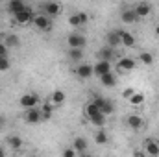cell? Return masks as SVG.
Segmentation results:
<instances>
[{
	"instance_id": "6da1fadb",
	"label": "cell",
	"mask_w": 159,
	"mask_h": 157,
	"mask_svg": "<svg viewBox=\"0 0 159 157\" xmlns=\"http://www.w3.org/2000/svg\"><path fill=\"white\" fill-rule=\"evenodd\" d=\"M19 104H20V107L22 109H34V107H39L41 104V98L39 94H35V92H26V94H22L20 98H19Z\"/></svg>"
},
{
	"instance_id": "7a4b0ae2",
	"label": "cell",
	"mask_w": 159,
	"mask_h": 157,
	"mask_svg": "<svg viewBox=\"0 0 159 157\" xmlns=\"http://www.w3.org/2000/svg\"><path fill=\"white\" fill-rule=\"evenodd\" d=\"M34 11H32V7H28L26 6V9H22L20 13H17V15H13V20H15V24L17 26H28V24H32L34 22Z\"/></svg>"
},
{
	"instance_id": "3957f363",
	"label": "cell",
	"mask_w": 159,
	"mask_h": 157,
	"mask_svg": "<svg viewBox=\"0 0 159 157\" xmlns=\"http://www.w3.org/2000/svg\"><path fill=\"white\" fill-rule=\"evenodd\" d=\"M37 30L41 32H50L52 30V19L50 17H46V15H43V13H37V15H34V22H32Z\"/></svg>"
},
{
	"instance_id": "277c9868",
	"label": "cell",
	"mask_w": 159,
	"mask_h": 157,
	"mask_svg": "<svg viewBox=\"0 0 159 157\" xmlns=\"http://www.w3.org/2000/svg\"><path fill=\"white\" fill-rule=\"evenodd\" d=\"M143 150L148 157H159V144H157V139L154 137H148L143 141Z\"/></svg>"
},
{
	"instance_id": "5b68a950",
	"label": "cell",
	"mask_w": 159,
	"mask_h": 157,
	"mask_svg": "<svg viewBox=\"0 0 159 157\" xmlns=\"http://www.w3.org/2000/svg\"><path fill=\"white\" fill-rule=\"evenodd\" d=\"M61 9H63V6L59 2H46V4H43V15H46L50 19L61 15Z\"/></svg>"
},
{
	"instance_id": "8992f818",
	"label": "cell",
	"mask_w": 159,
	"mask_h": 157,
	"mask_svg": "<svg viewBox=\"0 0 159 157\" xmlns=\"http://www.w3.org/2000/svg\"><path fill=\"white\" fill-rule=\"evenodd\" d=\"M126 126L129 129H133V131H139V129L144 128V118L141 115H137V113H131V115L126 117Z\"/></svg>"
},
{
	"instance_id": "52a82bcc",
	"label": "cell",
	"mask_w": 159,
	"mask_h": 157,
	"mask_svg": "<svg viewBox=\"0 0 159 157\" xmlns=\"http://www.w3.org/2000/svg\"><path fill=\"white\" fill-rule=\"evenodd\" d=\"M67 44H69V48H81L83 50V46L87 44V39H85V35H81L78 32H72L67 37Z\"/></svg>"
},
{
	"instance_id": "ba28073f",
	"label": "cell",
	"mask_w": 159,
	"mask_h": 157,
	"mask_svg": "<svg viewBox=\"0 0 159 157\" xmlns=\"http://www.w3.org/2000/svg\"><path fill=\"white\" fill-rule=\"evenodd\" d=\"M137 67V61L133 57H120L119 63H117V70L120 74H126V72H131L133 69Z\"/></svg>"
},
{
	"instance_id": "9c48e42d",
	"label": "cell",
	"mask_w": 159,
	"mask_h": 157,
	"mask_svg": "<svg viewBox=\"0 0 159 157\" xmlns=\"http://www.w3.org/2000/svg\"><path fill=\"white\" fill-rule=\"evenodd\" d=\"M87 20H89V15H87L85 11H76V13L69 15V24H70L72 28H81Z\"/></svg>"
},
{
	"instance_id": "30bf717a",
	"label": "cell",
	"mask_w": 159,
	"mask_h": 157,
	"mask_svg": "<svg viewBox=\"0 0 159 157\" xmlns=\"http://www.w3.org/2000/svg\"><path fill=\"white\" fill-rule=\"evenodd\" d=\"M76 76L81 79H89L94 76V69H93V65L91 63H80L78 67H76Z\"/></svg>"
},
{
	"instance_id": "8fae6325",
	"label": "cell",
	"mask_w": 159,
	"mask_h": 157,
	"mask_svg": "<svg viewBox=\"0 0 159 157\" xmlns=\"http://www.w3.org/2000/svg\"><path fill=\"white\" fill-rule=\"evenodd\" d=\"M65 100H67V94H65V91H61V89L52 91V94H50V98H48V102L54 105V109H56V107H61V105L65 104Z\"/></svg>"
},
{
	"instance_id": "7c38bea8",
	"label": "cell",
	"mask_w": 159,
	"mask_h": 157,
	"mask_svg": "<svg viewBox=\"0 0 159 157\" xmlns=\"http://www.w3.org/2000/svg\"><path fill=\"white\" fill-rule=\"evenodd\" d=\"M152 4L150 2H139L135 7H133V11H135V15H137V19H144V17H148L150 13H152Z\"/></svg>"
},
{
	"instance_id": "4fadbf2b",
	"label": "cell",
	"mask_w": 159,
	"mask_h": 157,
	"mask_svg": "<svg viewBox=\"0 0 159 157\" xmlns=\"http://www.w3.org/2000/svg\"><path fill=\"white\" fill-rule=\"evenodd\" d=\"M24 122H26V124H39V122H43L39 107H34V109L24 111Z\"/></svg>"
},
{
	"instance_id": "5bb4252c",
	"label": "cell",
	"mask_w": 159,
	"mask_h": 157,
	"mask_svg": "<svg viewBox=\"0 0 159 157\" xmlns=\"http://www.w3.org/2000/svg\"><path fill=\"white\" fill-rule=\"evenodd\" d=\"M93 69H94V76L102 78L104 74H109L111 72V63L109 61H98V63L93 65Z\"/></svg>"
},
{
	"instance_id": "9a60e30c",
	"label": "cell",
	"mask_w": 159,
	"mask_h": 157,
	"mask_svg": "<svg viewBox=\"0 0 159 157\" xmlns=\"http://www.w3.org/2000/svg\"><path fill=\"white\" fill-rule=\"evenodd\" d=\"M117 32H119L120 44H122V46H128V48H133V46H135V37H133L129 32H126V30H119V28H117Z\"/></svg>"
},
{
	"instance_id": "2e32d148",
	"label": "cell",
	"mask_w": 159,
	"mask_h": 157,
	"mask_svg": "<svg viewBox=\"0 0 159 157\" xmlns=\"http://www.w3.org/2000/svg\"><path fill=\"white\" fill-rule=\"evenodd\" d=\"M120 20H122L124 24H133V22H137L139 19H137L133 7H128V9H124V11L120 13Z\"/></svg>"
},
{
	"instance_id": "e0dca14e",
	"label": "cell",
	"mask_w": 159,
	"mask_h": 157,
	"mask_svg": "<svg viewBox=\"0 0 159 157\" xmlns=\"http://www.w3.org/2000/svg\"><path fill=\"white\" fill-rule=\"evenodd\" d=\"M106 43H107V46H109V48L122 46V44H120V37H119L117 28H115V30H111V32H107V35H106Z\"/></svg>"
},
{
	"instance_id": "ac0fdd59",
	"label": "cell",
	"mask_w": 159,
	"mask_h": 157,
	"mask_svg": "<svg viewBox=\"0 0 159 157\" xmlns=\"http://www.w3.org/2000/svg\"><path fill=\"white\" fill-rule=\"evenodd\" d=\"M22 9H26V4H24L22 0H9V2H7V11H9L11 15H17V13H20Z\"/></svg>"
},
{
	"instance_id": "d6986e66",
	"label": "cell",
	"mask_w": 159,
	"mask_h": 157,
	"mask_svg": "<svg viewBox=\"0 0 159 157\" xmlns=\"http://www.w3.org/2000/svg\"><path fill=\"white\" fill-rule=\"evenodd\" d=\"M6 144H7L11 150H20L22 144H24V141H22L19 135H7V137H6Z\"/></svg>"
},
{
	"instance_id": "ffe728a7",
	"label": "cell",
	"mask_w": 159,
	"mask_h": 157,
	"mask_svg": "<svg viewBox=\"0 0 159 157\" xmlns=\"http://www.w3.org/2000/svg\"><path fill=\"white\" fill-rule=\"evenodd\" d=\"M113 57H115V48H109L107 44L98 52V61H109L111 63Z\"/></svg>"
},
{
	"instance_id": "44dd1931",
	"label": "cell",
	"mask_w": 159,
	"mask_h": 157,
	"mask_svg": "<svg viewBox=\"0 0 159 157\" xmlns=\"http://www.w3.org/2000/svg\"><path fill=\"white\" fill-rule=\"evenodd\" d=\"M39 109H41V118H43V122L50 120V118H52V115H54V105H52L50 102L43 104V105H41Z\"/></svg>"
},
{
	"instance_id": "7402d4cb",
	"label": "cell",
	"mask_w": 159,
	"mask_h": 157,
	"mask_svg": "<svg viewBox=\"0 0 159 157\" xmlns=\"http://www.w3.org/2000/svg\"><path fill=\"white\" fill-rule=\"evenodd\" d=\"M83 57H85V54H83L81 48H69V59H70V61H74V63L80 65Z\"/></svg>"
},
{
	"instance_id": "603a6c76",
	"label": "cell",
	"mask_w": 159,
	"mask_h": 157,
	"mask_svg": "<svg viewBox=\"0 0 159 157\" xmlns=\"http://www.w3.org/2000/svg\"><path fill=\"white\" fill-rule=\"evenodd\" d=\"M83 113H85V117L89 118V120H93L94 117H98L100 115V109L93 104V102H89V104H85V109H83Z\"/></svg>"
},
{
	"instance_id": "cb8c5ba5",
	"label": "cell",
	"mask_w": 159,
	"mask_h": 157,
	"mask_svg": "<svg viewBox=\"0 0 159 157\" xmlns=\"http://www.w3.org/2000/svg\"><path fill=\"white\" fill-rule=\"evenodd\" d=\"M72 148L76 150V154H83V152L87 150V141H85L83 137H76V139L72 141Z\"/></svg>"
},
{
	"instance_id": "d4e9b609",
	"label": "cell",
	"mask_w": 159,
	"mask_h": 157,
	"mask_svg": "<svg viewBox=\"0 0 159 157\" xmlns=\"http://www.w3.org/2000/svg\"><path fill=\"white\" fill-rule=\"evenodd\" d=\"M4 44H6L7 48H19V46H20V39H19L15 34H7V35H6V41H4Z\"/></svg>"
},
{
	"instance_id": "484cf974",
	"label": "cell",
	"mask_w": 159,
	"mask_h": 157,
	"mask_svg": "<svg viewBox=\"0 0 159 157\" xmlns=\"http://www.w3.org/2000/svg\"><path fill=\"white\" fill-rule=\"evenodd\" d=\"M100 83H102L104 87H115V85H117V76H115L113 72L104 74V76L100 78Z\"/></svg>"
},
{
	"instance_id": "4316f807",
	"label": "cell",
	"mask_w": 159,
	"mask_h": 157,
	"mask_svg": "<svg viewBox=\"0 0 159 157\" xmlns=\"http://www.w3.org/2000/svg\"><path fill=\"white\" fill-rule=\"evenodd\" d=\"M137 59H139V63H143V65H152V63H154V54H152V52H139Z\"/></svg>"
},
{
	"instance_id": "83f0119b",
	"label": "cell",
	"mask_w": 159,
	"mask_h": 157,
	"mask_svg": "<svg viewBox=\"0 0 159 157\" xmlns=\"http://www.w3.org/2000/svg\"><path fill=\"white\" fill-rule=\"evenodd\" d=\"M94 142L96 144H107L109 142V135L104 129H98V131H94Z\"/></svg>"
},
{
	"instance_id": "f1b7e54d",
	"label": "cell",
	"mask_w": 159,
	"mask_h": 157,
	"mask_svg": "<svg viewBox=\"0 0 159 157\" xmlns=\"http://www.w3.org/2000/svg\"><path fill=\"white\" fill-rule=\"evenodd\" d=\"M113 111H115V105H113V102H109V100H106V102H104V105H102V109H100V113L107 117V115H111Z\"/></svg>"
},
{
	"instance_id": "f546056e",
	"label": "cell",
	"mask_w": 159,
	"mask_h": 157,
	"mask_svg": "<svg viewBox=\"0 0 159 157\" xmlns=\"http://www.w3.org/2000/svg\"><path fill=\"white\" fill-rule=\"evenodd\" d=\"M129 104H131V105H141V104H144V94H143V92H135V94L129 98Z\"/></svg>"
},
{
	"instance_id": "4dcf8cb0",
	"label": "cell",
	"mask_w": 159,
	"mask_h": 157,
	"mask_svg": "<svg viewBox=\"0 0 159 157\" xmlns=\"http://www.w3.org/2000/svg\"><path fill=\"white\" fill-rule=\"evenodd\" d=\"M135 92H137V91H135L133 87H126V89L122 91V98H124V100H129V98H131Z\"/></svg>"
},
{
	"instance_id": "1f68e13d",
	"label": "cell",
	"mask_w": 159,
	"mask_h": 157,
	"mask_svg": "<svg viewBox=\"0 0 159 157\" xmlns=\"http://www.w3.org/2000/svg\"><path fill=\"white\" fill-rule=\"evenodd\" d=\"M61 157H78V154H76V150H74L72 146H69V148H65V150H63Z\"/></svg>"
},
{
	"instance_id": "d6a6232c",
	"label": "cell",
	"mask_w": 159,
	"mask_h": 157,
	"mask_svg": "<svg viewBox=\"0 0 159 157\" xmlns=\"http://www.w3.org/2000/svg\"><path fill=\"white\" fill-rule=\"evenodd\" d=\"M7 54H9V48L4 44V41H0V57L2 59H7Z\"/></svg>"
},
{
	"instance_id": "836d02e7",
	"label": "cell",
	"mask_w": 159,
	"mask_h": 157,
	"mask_svg": "<svg viewBox=\"0 0 159 157\" xmlns=\"http://www.w3.org/2000/svg\"><path fill=\"white\" fill-rule=\"evenodd\" d=\"M133 157H148V155L144 154L143 148H135V150H133Z\"/></svg>"
},
{
	"instance_id": "e575fe53",
	"label": "cell",
	"mask_w": 159,
	"mask_h": 157,
	"mask_svg": "<svg viewBox=\"0 0 159 157\" xmlns=\"http://www.w3.org/2000/svg\"><path fill=\"white\" fill-rule=\"evenodd\" d=\"M7 69H9V61L0 57V70H7Z\"/></svg>"
},
{
	"instance_id": "d590c367",
	"label": "cell",
	"mask_w": 159,
	"mask_h": 157,
	"mask_svg": "<svg viewBox=\"0 0 159 157\" xmlns=\"http://www.w3.org/2000/svg\"><path fill=\"white\" fill-rule=\"evenodd\" d=\"M4 124H6V120H4V117H0V129L4 128Z\"/></svg>"
},
{
	"instance_id": "8d00e7d4",
	"label": "cell",
	"mask_w": 159,
	"mask_h": 157,
	"mask_svg": "<svg viewBox=\"0 0 159 157\" xmlns=\"http://www.w3.org/2000/svg\"><path fill=\"white\" fill-rule=\"evenodd\" d=\"M154 32H156V35H157V37H159V24H157V26H156V28H154Z\"/></svg>"
},
{
	"instance_id": "74e56055",
	"label": "cell",
	"mask_w": 159,
	"mask_h": 157,
	"mask_svg": "<svg viewBox=\"0 0 159 157\" xmlns=\"http://www.w3.org/2000/svg\"><path fill=\"white\" fill-rule=\"evenodd\" d=\"M0 157H6V152H4V148H0Z\"/></svg>"
},
{
	"instance_id": "f35d334b",
	"label": "cell",
	"mask_w": 159,
	"mask_h": 157,
	"mask_svg": "<svg viewBox=\"0 0 159 157\" xmlns=\"http://www.w3.org/2000/svg\"><path fill=\"white\" fill-rule=\"evenodd\" d=\"M157 144H159V139H157Z\"/></svg>"
}]
</instances>
